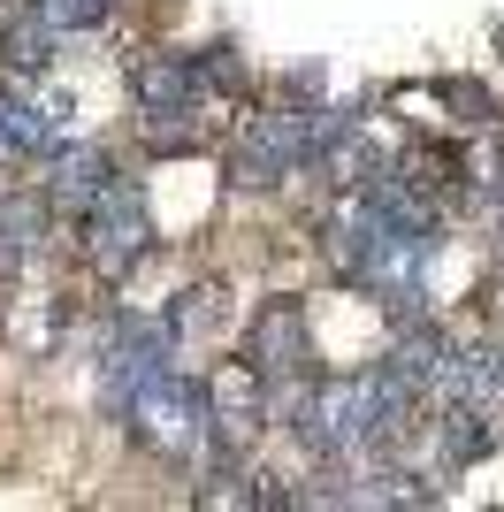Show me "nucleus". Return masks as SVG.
Returning a JSON list of instances; mask_svg holds the SVG:
<instances>
[{
  "instance_id": "nucleus-11",
  "label": "nucleus",
  "mask_w": 504,
  "mask_h": 512,
  "mask_svg": "<svg viewBox=\"0 0 504 512\" xmlns=\"http://www.w3.org/2000/svg\"><path fill=\"white\" fill-rule=\"evenodd\" d=\"M168 337L184 344V337H214V329H222V321H230V306H222V291H214V283H191L184 299H168Z\"/></svg>"
},
{
  "instance_id": "nucleus-1",
  "label": "nucleus",
  "mask_w": 504,
  "mask_h": 512,
  "mask_svg": "<svg viewBox=\"0 0 504 512\" xmlns=\"http://www.w3.org/2000/svg\"><path fill=\"white\" fill-rule=\"evenodd\" d=\"M207 107H230V100L207 85L199 54L153 46V54L130 62V115H138V138H146L161 161H168V153H199V146H207V130H214Z\"/></svg>"
},
{
  "instance_id": "nucleus-14",
  "label": "nucleus",
  "mask_w": 504,
  "mask_h": 512,
  "mask_svg": "<svg viewBox=\"0 0 504 512\" xmlns=\"http://www.w3.org/2000/svg\"><path fill=\"white\" fill-rule=\"evenodd\" d=\"M283 100H321V62L291 69V77H283Z\"/></svg>"
},
{
  "instance_id": "nucleus-6",
  "label": "nucleus",
  "mask_w": 504,
  "mask_h": 512,
  "mask_svg": "<svg viewBox=\"0 0 504 512\" xmlns=\"http://www.w3.org/2000/svg\"><path fill=\"white\" fill-rule=\"evenodd\" d=\"M245 360L260 367V383H268V390H283V383H298V375H314V367H321L314 344H306V299H298V291H275V299L252 306Z\"/></svg>"
},
{
  "instance_id": "nucleus-12",
  "label": "nucleus",
  "mask_w": 504,
  "mask_h": 512,
  "mask_svg": "<svg viewBox=\"0 0 504 512\" xmlns=\"http://www.w3.org/2000/svg\"><path fill=\"white\" fill-rule=\"evenodd\" d=\"M199 69H207V85L222 92V100H245V92H252V62H245V46H237V39L199 46Z\"/></svg>"
},
{
  "instance_id": "nucleus-5",
  "label": "nucleus",
  "mask_w": 504,
  "mask_h": 512,
  "mask_svg": "<svg viewBox=\"0 0 504 512\" xmlns=\"http://www.w3.org/2000/svg\"><path fill=\"white\" fill-rule=\"evenodd\" d=\"M123 436L130 444H146L153 459H168V467H191L199 451H214V413H207V383L199 375H161V383L130 406V421H123Z\"/></svg>"
},
{
  "instance_id": "nucleus-3",
  "label": "nucleus",
  "mask_w": 504,
  "mask_h": 512,
  "mask_svg": "<svg viewBox=\"0 0 504 512\" xmlns=\"http://www.w3.org/2000/svg\"><path fill=\"white\" fill-rule=\"evenodd\" d=\"M69 230H77V253H84V268H92V283H100V291H123V283L153 260V245H161V237H153L146 184H138V176H123V169H115V184H107V192L92 199Z\"/></svg>"
},
{
  "instance_id": "nucleus-10",
  "label": "nucleus",
  "mask_w": 504,
  "mask_h": 512,
  "mask_svg": "<svg viewBox=\"0 0 504 512\" xmlns=\"http://www.w3.org/2000/svg\"><path fill=\"white\" fill-rule=\"evenodd\" d=\"M54 237V199L46 192H0V283L23 276Z\"/></svg>"
},
{
  "instance_id": "nucleus-2",
  "label": "nucleus",
  "mask_w": 504,
  "mask_h": 512,
  "mask_svg": "<svg viewBox=\"0 0 504 512\" xmlns=\"http://www.w3.org/2000/svg\"><path fill=\"white\" fill-rule=\"evenodd\" d=\"M314 130H321V100H283L245 115V130L222 153V184L230 192H275L291 176L314 169Z\"/></svg>"
},
{
  "instance_id": "nucleus-15",
  "label": "nucleus",
  "mask_w": 504,
  "mask_h": 512,
  "mask_svg": "<svg viewBox=\"0 0 504 512\" xmlns=\"http://www.w3.org/2000/svg\"><path fill=\"white\" fill-rule=\"evenodd\" d=\"M489 39H497V54H504V16H497V31H489Z\"/></svg>"
},
{
  "instance_id": "nucleus-13",
  "label": "nucleus",
  "mask_w": 504,
  "mask_h": 512,
  "mask_svg": "<svg viewBox=\"0 0 504 512\" xmlns=\"http://www.w3.org/2000/svg\"><path fill=\"white\" fill-rule=\"evenodd\" d=\"M39 8H46V16H54V23H62L69 39H84V31H100V23L115 16L123 0H39Z\"/></svg>"
},
{
  "instance_id": "nucleus-8",
  "label": "nucleus",
  "mask_w": 504,
  "mask_h": 512,
  "mask_svg": "<svg viewBox=\"0 0 504 512\" xmlns=\"http://www.w3.org/2000/svg\"><path fill=\"white\" fill-rule=\"evenodd\" d=\"M62 123L54 100H31V92L8 77L0 85V169H46V153L62 146Z\"/></svg>"
},
{
  "instance_id": "nucleus-9",
  "label": "nucleus",
  "mask_w": 504,
  "mask_h": 512,
  "mask_svg": "<svg viewBox=\"0 0 504 512\" xmlns=\"http://www.w3.org/2000/svg\"><path fill=\"white\" fill-rule=\"evenodd\" d=\"M62 39H69L62 23L46 16L39 0H23V8H8V16H0V69H8L16 85H31V77H46V69H54Z\"/></svg>"
},
{
  "instance_id": "nucleus-16",
  "label": "nucleus",
  "mask_w": 504,
  "mask_h": 512,
  "mask_svg": "<svg viewBox=\"0 0 504 512\" xmlns=\"http://www.w3.org/2000/svg\"><path fill=\"white\" fill-rule=\"evenodd\" d=\"M497 321H504V283H497Z\"/></svg>"
},
{
  "instance_id": "nucleus-4",
  "label": "nucleus",
  "mask_w": 504,
  "mask_h": 512,
  "mask_svg": "<svg viewBox=\"0 0 504 512\" xmlns=\"http://www.w3.org/2000/svg\"><path fill=\"white\" fill-rule=\"evenodd\" d=\"M176 352H184V344L168 337L161 314H130V306H115V314H107V337H100V413H107V421L123 428L130 406H138L161 375H176Z\"/></svg>"
},
{
  "instance_id": "nucleus-7",
  "label": "nucleus",
  "mask_w": 504,
  "mask_h": 512,
  "mask_svg": "<svg viewBox=\"0 0 504 512\" xmlns=\"http://www.w3.org/2000/svg\"><path fill=\"white\" fill-rule=\"evenodd\" d=\"M107 184H115V153L100 138H62V146L46 153V176H39V192L54 199V222H77Z\"/></svg>"
}]
</instances>
